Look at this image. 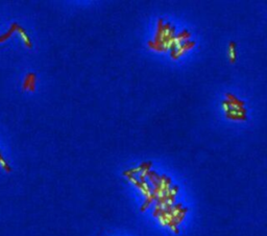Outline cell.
<instances>
[{
  "instance_id": "1",
  "label": "cell",
  "mask_w": 267,
  "mask_h": 236,
  "mask_svg": "<svg viewBox=\"0 0 267 236\" xmlns=\"http://www.w3.org/2000/svg\"><path fill=\"white\" fill-rule=\"evenodd\" d=\"M16 30L18 32V34H19L20 36H21L22 40H23V41H24V43H25V44H26V46H27V47H30V46H32V44H30V41H29V39H28V37H27V35L25 34V32H24V30L22 29V28H21V27H20V26H17Z\"/></svg>"
},
{
  "instance_id": "3",
  "label": "cell",
  "mask_w": 267,
  "mask_h": 236,
  "mask_svg": "<svg viewBox=\"0 0 267 236\" xmlns=\"http://www.w3.org/2000/svg\"><path fill=\"white\" fill-rule=\"evenodd\" d=\"M16 26H17V25H16V24H14V25H13V26H12V29H11V30H9V32H7V34H6V36H3V37H2V38H0V42H1V41H3V40H6V39H7V38H9V36H11V35H12V32H14V30H15V29H16V28H15V27H16Z\"/></svg>"
},
{
  "instance_id": "4",
  "label": "cell",
  "mask_w": 267,
  "mask_h": 236,
  "mask_svg": "<svg viewBox=\"0 0 267 236\" xmlns=\"http://www.w3.org/2000/svg\"><path fill=\"white\" fill-rule=\"evenodd\" d=\"M0 164H1V166H2V167H3V168H6V169H7V171H9V166H7V165H6V161H4V160H3V159H2V158H1V157H0Z\"/></svg>"
},
{
  "instance_id": "2",
  "label": "cell",
  "mask_w": 267,
  "mask_h": 236,
  "mask_svg": "<svg viewBox=\"0 0 267 236\" xmlns=\"http://www.w3.org/2000/svg\"><path fill=\"white\" fill-rule=\"evenodd\" d=\"M228 55H230V60L231 62L234 63L236 60V47H235V44L231 43L230 45V48H228Z\"/></svg>"
}]
</instances>
